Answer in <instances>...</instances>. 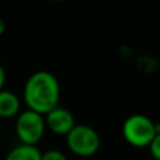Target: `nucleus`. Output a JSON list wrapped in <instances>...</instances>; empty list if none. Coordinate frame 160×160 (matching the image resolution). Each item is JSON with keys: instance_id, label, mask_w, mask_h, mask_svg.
<instances>
[{"instance_id": "4", "label": "nucleus", "mask_w": 160, "mask_h": 160, "mask_svg": "<svg viewBox=\"0 0 160 160\" xmlns=\"http://www.w3.org/2000/svg\"><path fill=\"white\" fill-rule=\"evenodd\" d=\"M44 115L31 110H25L18 114L16 121V133L22 145L35 146L45 133Z\"/></svg>"}, {"instance_id": "1", "label": "nucleus", "mask_w": 160, "mask_h": 160, "mask_svg": "<svg viewBox=\"0 0 160 160\" xmlns=\"http://www.w3.org/2000/svg\"><path fill=\"white\" fill-rule=\"evenodd\" d=\"M22 96L28 110L45 115L58 107L61 86L55 75L47 70H38L27 79Z\"/></svg>"}, {"instance_id": "3", "label": "nucleus", "mask_w": 160, "mask_h": 160, "mask_svg": "<svg viewBox=\"0 0 160 160\" xmlns=\"http://www.w3.org/2000/svg\"><path fill=\"white\" fill-rule=\"evenodd\" d=\"M69 150L80 158H90L100 149V136L94 128L88 125H75L66 135Z\"/></svg>"}, {"instance_id": "12", "label": "nucleus", "mask_w": 160, "mask_h": 160, "mask_svg": "<svg viewBox=\"0 0 160 160\" xmlns=\"http://www.w3.org/2000/svg\"><path fill=\"white\" fill-rule=\"evenodd\" d=\"M53 2H63V0H53Z\"/></svg>"}, {"instance_id": "9", "label": "nucleus", "mask_w": 160, "mask_h": 160, "mask_svg": "<svg viewBox=\"0 0 160 160\" xmlns=\"http://www.w3.org/2000/svg\"><path fill=\"white\" fill-rule=\"evenodd\" d=\"M41 160H68V159L62 152L53 149V150H48V152L42 153Z\"/></svg>"}, {"instance_id": "7", "label": "nucleus", "mask_w": 160, "mask_h": 160, "mask_svg": "<svg viewBox=\"0 0 160 160\" xmlns=\"http://www.w3.org/2000/svg\"><path fill=\"white\" fill-rule=\"evenodd\" d=\"M41 150L31 145H18L7 153L4 160H41Z\"/></svg>"}, {"instance_id": "6", "label": "nucleus", "mask_w": 160, "mask_h": 160, "mask_svg": "<svg viewBox=\"0 0 160 160\" xmlns=\"http://www.w3.org/2000/svg\"><path fill=\"white\" fill-rule=\"evenodd\" d=\"M20 98L8 90H0V118H11L20 114Z\"/></svg>"}, {"instance_id": "8", "label": "nucleus", "mask_w": 160, "mask_h": 160, "mask_svg": "<svg viewBox=\"0 0 160 160\" xmlns=\"http://www.w3.org/2000/svg\"><path fill=\"white\" fill-rule=\"evenodd\" d=\"M150 155L155 160H160V133H156V136L153 138V141L149 145Z\"/></svg>"}, {"instance_id": "11", "label": "nucleus", "mask_w": 160, "mask_h": 160, "mask_svg": "<svg viewBox=\"0 0 160 160\" xmlns=\"http://www.w3.org/2000/svg\"><path fill=\"white\" fill-rule=\"evenodd\" d=\"M4 31H6V22L3 18H0V35H3Z\"/></svg>"}, {"instance_id": "10", "label": "nucleus", "mask_w": 160, "mask_h": 160, "mask_svg": "<svg viewBox=\"0 0 160 160\" xmlns=\"http://www.w3.org/2000/svg\"><path fill=\"white\" fill-rule=\"evenodd\" d=\"M4 83H6V70H4V68L0 65V90H3Z\"/></svg>"}, {"instance_id": "5", "label": "nucleus", "mask_w": 160, "mask_h": 160, "mask_svg": "<svg viewBox=\"0 0 160 160\" xmlns=\"http://www.w3.org/2000/svg\"><path fill=\"white\" fill-rule=\"evenodd\" d=\"M45 127L49 128L55 135H68L76 125L75 117L69 110L61 107H55L48 114H45Z\"/></svg>"}, {"instance_id": "2", "label": "nucleus", "mask_w": 160, "mask_h": 160, "mask_svg": "<svg viewBox=\"0 0 160 160\" xmlns=\"http://www.w3.org/2000/svg\"><path fill=\"white\" fill-rule=\"evenodd\" d=\"M124 139L135 148H146L156 136V122L142 114H133L122 125Z\"/></svg>"}]
</instances>
